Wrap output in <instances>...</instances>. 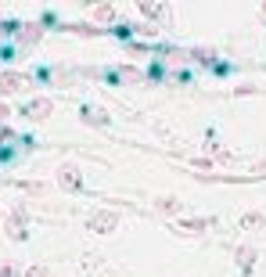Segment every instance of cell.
Here are the masks:
<instances>
[{"mask_svg": "<svg viewBox=\"0 0 266 277\" xmlns=\"http://www.w3.org/2000/svg\"><path fill=\"white\" fill-rule=\"evenodd\" d=\"M112 227H115V216H112V212H101V216L90 220V230H112Z\"/></svg>", "mask_w": 266, "mask_h": 277, "instance_id": "6da1fadb", "label": "cell"}, {"mask_svg": "<svg viewBox=\"0 0 266 277\" xmlns=\"http://www.w3.org/2000/svg\"><path fill=\"white\" fill-rule=\"evenodd\" d=\"M18 76H0V90H4V94H14V90H18Z\"/></svg>", "mask_w": 266, "mask_h": 277, "instance_id": "7a4b0ae2", "label": "cell"}, {"mask_svg": "<svg viewBox=\"0 0 266 277\" xmlns=\"http://www.w3.org/2000/svg\"><path fill=\"white\" fill-rule=\"evenodd\" d=\"M61 184H65V187H76V184H80V177H76V169H72V166L61 169Z\"/></svg>", "mask_w": 266, "mask_h": 277, "instance_id": "3957f363", "label": "cell"}, {"mask_svg": "<svg viewBox=\"0 0 266 277\" xmlns=\"http://www.w3.org/2000/svg\"><path fill=\"white\" fill-rule=\"evenodd\" d=\"M47 112H51V101H36V104H33V115H36V119H43Z\"/></svg>", "mask_w": 266, "mask_h": 277, "instance_id": "277c9868", "label": "cell"}, {"mask_svg": "<svg viewBox=\"0 0 266 277\" xmlns=\"http://www.w3.org/2000/svg\"><path fill=\"white\" fill-rule=\"evenodd\" d=\"M252 256H256L252 249H241V267H252Z\"/></svg>", "mask_w": 266, "mask_h": 277, "instance_id": "5b68a950", "label": "cell"}]
</instances>
